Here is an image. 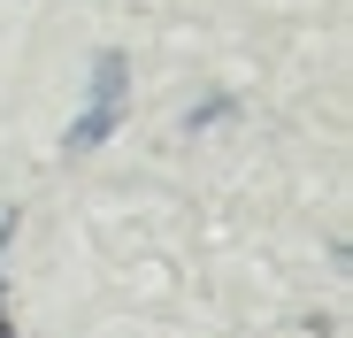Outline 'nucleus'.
Here are the masks:
<instances>
[{"mask_svg":"<svg viewBox=\"0 0 353 338\" xmlns=\"http://www.w3.org/2000/svg\"><path fill=\"white\" fill-rule=\"evenodd\" d=\"M123 92H131V62L123 54H92V85H85V116L70 123V154H92L115 123H123Z\"/></svg>","mask_w":353,"mask_h":338,"instance_id":"1","label":"nucleus"},{"mask_svg":"<svg viewBox=\"0 0 353 338\" xmlns=\"http://www.w3.org/2000/svg\"><path fill=\"white\" fill-rule=\"evenodd\" d=\"M8 231H16V215H0V246H8ZM0 338H16V323H8V308H0Z\"/></svg>","mask_w":353,"mask_h":338,"instance_id":"2","label":"nucleus"}]
</instances>
